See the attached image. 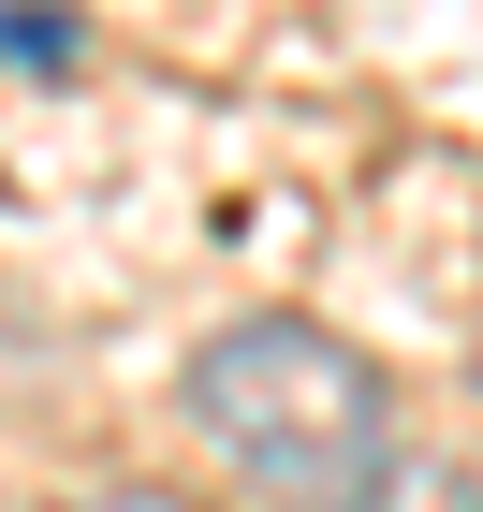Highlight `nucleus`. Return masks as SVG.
Wrapping results in <instances>:
<instances>
[{
    "label": "nucleus",
    "mask_w": 483,
    "mask_h": 512,
    "mask_svg": "<svg viewBox=\"0 0 483 512\" xmlns=\"http://www.w3.org/2000/svg\"><path fill=\"white\" fill-rule=\"evenodd\" d=\"M191 425L235 454L279 512H352L396 469V381L308 308H264L191 352Z\"/></svg>",
    "instance_id": "obj_1"
},
{
    "label": "nucleus",
    "mask_w": 483,
    "mask_h": 512,
    "mask_svg": "<svg viewBox=\"0 0 483 512\" xmlns=\"http://www.w3.org/2000/svg\"><path fill=\"white\" fill-rule=\"evenodd\" d=\"M352 512H483V498H469V469H440V454H396Z\"/></svg>",
    "instance_id": "obj_2"
},
{
    "label": "nucleus",
    "mask_w": 483,
    "mask_h": 512,
    "mask_svg": "<svg viewBox=\"0 0 483 512\" xmlns=\"http://www.w3.org/2000/svg\"><path fill=\"white\" fill-rule=\"evenodd\" d=\"M0 59H44V74H59V59H74V15H44V0H15V15H0Z\"/></svg>",
    "instance_id": "obj_3"
},
{
    "label": "nucleus",
    "mask_w": 483,
    "mask_h": 512,
    "mask_svg": "<svg viewBox=\"0 0 483 512\" xmlns=\"http://www.w3.org/2000/svg\"><path fill=\"white\" fill-rule=\"evenodd\" d=\"M88 512H191V498H88Z\"/></svg>",
    "instance_id": "obj_4"
}]
</instances>
